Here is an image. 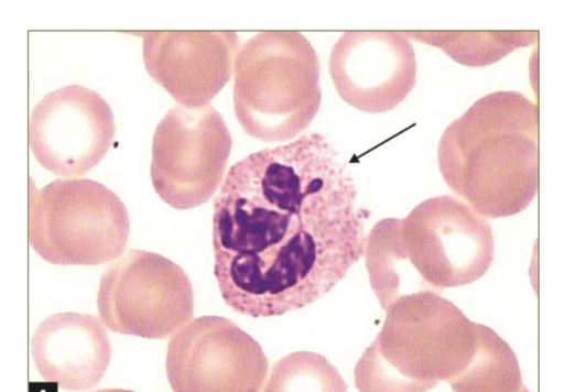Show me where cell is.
Returning <instances> with one entry per match:
<instances>
[{
    "label": "cell",
    "instance_id": "1",
    "mask_svg": "<svg viewBox=\"0 0 564 392\" xmlns=\"http://www.w3.org/2000/svg\"><path fill=\"white\" fill-rule=\"evenodd\" d=\"M357 189L333 143L308 132L230 166L214 199V275L225 303L281 316L328 293L365 253Z\"/></svg>",
    "mask_w": 564,
    "mask_h": 392
},
{
    "label": "cell",
    "instance_id": "2",
    "mask_svg": "<svg viewBox=\"0 0 564 392\" xmlns=\"http://www.w3.org/2000/svg\"><path fill=\"white\" fill-rule=\"evenodd\" d=\"M539 106L499 90L476 100L444 130L437 164L446 185L487 218L524 210L539 190Z\"/></svg>",
    "mask_w": 564,
    "mask_h": 392
},
{
    "label": "cell",
    "instance_id": "3",
    "mask_svg": "<svg viewBox=\"0 0 564 392\" xmlns=\"http://www.w3.org/2000/svg\"><path fill=\"white\" fill-rule=\"evenodd\" d=\"M495 241L488 220L470 205L442 195L404 218H386L366 237L369 281L386 311L398 297L470 284L489 270Z\"/></svg>",
    "mask_w": 564,
    "mask_h": 392
},
{
    "label": "cell",
    "instance_id": "4",
    "mask_svg": "<svg viewBox=\"0 0 564 392\" xmlns=\"http://www.w3.org/2000/svg\"><path fill=\"white\" fill-rule=\"evenodd\" d=\"M355 367L359 391H427L445 381L470 392L488 326L430 291L398 297Z\"/></svg>",
    "mask_w": 564,
    "mask_h": 392
},
{
    "label": "cell",
    "instance_id": "5",
    "mask_svg": "<svg viewBox=\"0 0 564 392\" xmlns=\"http://www.w3.org/2000/svg\"><path fill=\"white\" fill-rule=\"evenodd\" d=\"M319 61L296 31H263L245 43L234 65V110L243 131L263 142H285L316 117Z\"/></svg>",
    "mask_w": 564,
    "mask_h": 392
},
{
    "label": "cell",
    "instance_id": "6",
    "mask_svg": "<svg viewBox=\"0 0 564 392\" xmlns=\"http://www.w3.org/2000/svg\"><path fill=\"white\" fill-rule=\"evenodd\" d=\"M129 231L126 205L101 183L57 178L30 188L29 242L52 264L110 262L123 253Z\"/></svg>",
    "mask_w": 564,
    "mask_h": 392
},
{
    "label": "cell",
    "instance_id": "7",
    "mask_svg": "<svg viewBox=\"0 0 564 392\" xmlns=\"http://www.w3.org/2000/svg\"><path fill=\"white\" fill-rule=\"evenodd\" d=\"M98 313L109 330L166 339L194 314V292L185 271L170 259L129 249L101 274Z\"/></svg>",
    "mask_w": 564,
    "mask_h": 392
},
{
    "label": "cell",
    "instance_id": "8",
    "mask_svg": "<svg viewBox=\"0 0 564 392\" xmlns=\"http://www.w3.org/2000/svg\"><path fill=\"white\" fill-rule=\"evenodd\" d=\"M232 139L212 106H173L158 123L152 141L151 182L175 209L207 203L219 187Z\"/></svg>",
    "mask_w": 564,
    "mask_h": 392
},
{
    "label": "cell",
    "instance_id": "9",
    "mask_svg": "<svg viewBox=\"0 0 564 392\" xmlns=\"http://www.w3.org/2000/svg\"><path fill=\"white\" fill-rule=\"evenodd\" d=\"M165 370L175 392L260 391L269 362L261 346L221 316H200L170 340Z\"/></svg>",
    "mask_w": 564,
    "mask_h": 392
},
{
    "label": "cell",
    "instance_id": "10",
    "mask_svg": "<svg viewBox=\"0 0 564 392\" xmlns=\"http://www.w3.org/2000/svg\"><path fill=\"white\" fill-rule=\"evenodd\" d=\"M115 132L108 102L93 89L74 84L50 91L32 108L29 144L45 170L76 177L105 157Z\"/></svg>",
    "mask_w": 564,
    "mask_h": 392
},
{
    "label": "cell",
    "instance_id": "11",
    "mask_svg": "<svg viewBox=\"0 0 564 392\" xmlns=\"http://www.w3.org/2000/svg\"><path fill=\"white\" fill-rule=\"evenodd\" d=\"M416 68L404 31L344 32L328 57L337 94L366 113H383L402 102L415 86Z\"/></svg>",
    "mask_w": 564,
    "mask_h": 392
},
{
    "label": "cell",
    "instance_id": "12",
    "mask_svg": "<svg viewBox=\"0 0 564 392\" xmlns=\"http://www.w3.org/2000/svg\"><path fill=\"white\" fill-rule=\"evenodd\" d=\"M150 77L187 108H204L229 81L240 40L234 31H142Z\"/></svg>",
    "mask_w": 564,
    "mask_h": 392
},
{
    "label": "cell",
    "instance_id": "13",
    "mask_svg": "<svg viewBox=\"0 0 564 392\" xmlns=\"http://www.w3.org/2000/svg\"><path fill=\"white\" fill-rule=\"evenodd\" d=\"M102 323L94 315L76 312L46 317L31 339V356L42 378L67 391L96 388L111 357Z\"/></svg>",
    "mask_w": 564,
    "mask_h": 392
},
{
    "label": "cell",
    "instance_id": "14",
    "mask_svg": "<svg viewBox=\"0 0 564 392\" xmlns=\"http://www.w3.org/2000/svg\"><path fill=\"white\" fill-rule=\"evenodd\" d=\"M410 40L429 44L466 66H487L538 41L536 31H404Z\"/></svg>",
    "mask_w": 564,
    "mask_h": 392
},
{
    "label": "cell",
    "instance_id": "15",
    "mask_svg": "<svg viewBox=\"0 0 564 392\" xmlns=\"http://www.w3.org/2000/svg\"><path fill=\"white\" fill-rule=\"evenodd\" d=\"M337 369L323 356L297 351L273 367L264 391H346Z\"/></svg>",
    "mask_w": 564,
    "mask_h": 392
}]
</instances>
